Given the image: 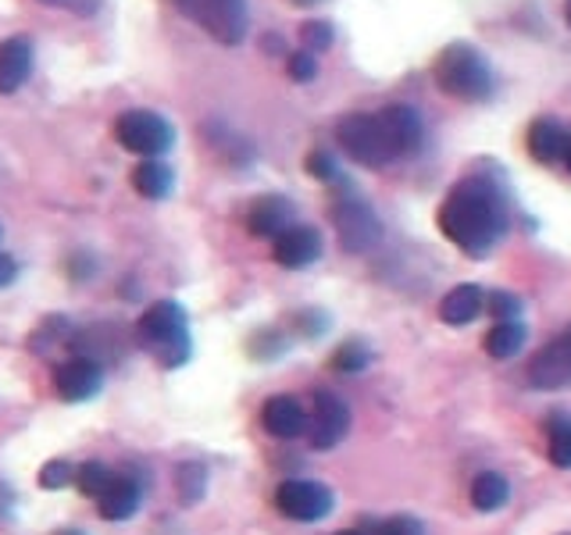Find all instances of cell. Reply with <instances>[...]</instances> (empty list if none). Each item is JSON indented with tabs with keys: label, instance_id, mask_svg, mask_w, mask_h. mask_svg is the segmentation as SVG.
<instances>
[{
	"label": "cell",
	"instance_id": "20",
	"mask_svg": "<svg viewBox=\"0 0 571 535\" xmlns=\"http://www.w3.org/2000/svg\"><path fill=\"white\" fill-rule=\"evenodd\" d=\"M171 182H176V176H171V168L165 161H157V157H143V161L133 168V190L147 200L168 197Z\"/></svg>",
	"mask_w": 571,
	"mask_h": 535
},
{
	"label": "cell",
	"instance_id": "6",
	"mask_svg": "<svg viewBox=\"0 0 571 535\" xmlns=\"http://www.w3.org/2000/svg\"><path fill=\"white\" fill-rule=\"evenodd\" d=\"M328 219H333L336 239H339V247L347 254H365V250H371L382 239L379 214L371 211L361 197H350V193L336 197L333 208H328Z\"/></svg>",
	"mask_w": 571,
	"mask_h": 535
},
{
	"label": "cell",
	"instance_id": "23",
	"mask_svg": "<svg viewBox=\"0 0 571 535\" xmlns=\"http://www.w3.org/2000/svg\"><path fill=\"white\" fill-rule=\"evenodd\" d=\"M208 489V468L200 460H186L176 471V493L182 503H197Z\"/></svg>",
	"mask_w": 571,
	"mask_h": 535
},
{
	"label": "cell",
	"instance_id": "35",
	"mask_svg": "<svg viewBox=\"0 0 571 535\" xmlns=\"http://www.w3.org/2000/svg\"><path fill=\"white\" fill-rule=\"evenodd\" d=\"M561 161H564V168L571 171V133H568V143H564V154H561Z\"/></svg>",
	"mask_w": 571,
	"mask_h": 535
},
{
	"label": "cell",
	"instance_id": "15",
	"mask_svg": "<svg viewBox=\"0 0 571 535\" xmlns=\"http://www.w3.org/2000/svg\"><path fill=\"white\" fill-rule=\"evenodd\" d=\"M286 225H293V208L282 197H257L247 211V233L257 239H276Z\"/></svg>",
	"mask_w": 571,
	"mask_h": 535
},
{
	"label": "cell",
	"instance_id": "39",
	"mask_svg": "<svg viewBox=\"0 0 571 535\" xmlns=\"http://www.w3.org/2000/svg\"><path fill=\"white\" fill-rule=\"evenodd\" d=\"M339 535H368V532H361V528H357V532H339Z\"/></svg>",
	"mask_w": 571,
	"mask_h": 535
},
{
	"label": "cell",
	"instance_id": "40",
	"mask_svg": "<svg viewBox=\"0 0 571 535\" xmlns=\"http://www.w3.org/2000/svg\"><path fill=\"white\" fill-rule=\"evenodd\" d=\"M564 336H568V343H571V328H568V332H564Z\"/></svg>",
	"mask_w": 571,
	"mask_h": 535
},
{
	"label": "cell",
	"instance_id": "36",
	"mask_svg": "<svg viewBox=\"0 0 571 535\" xmlns=\"http://www.w3.org/2000/svg\"><path fill=\"white\" fill-rule=\"evenodd\" d=\"M290 4H296V8H311V4H318V0H290Z\"/></svg>",
	"mask_w": 571,
	"mask_h": 535
},
{
	"label": "cell",
	"instance_id": "25",
	"mask_svg": "<svg viewBox=\"0 0 571 535\" xmlns=\"http://www.w3.org/2000/svg\"><path fill=\"white\" fill-rule=\"evenodd\" d=\"M114 479V471L108 465H100V460H86V465L76 468V486L82 497H100L108 489V482Z\"/></svg>",
	"mask_w": 571,
	"mask_h": 535
},
{
	"label": "cell",
	"instance_id": "14",
	"mask_svg": "<svg viewBox=\"0 0 571 535\" xmlns=\"http://www.w3.org/2000/svg\"><path fill=\"white\" fill-rule=\"evenodd\" d=\"M139 500H143V486L133 475H114L104 493L97 497V508L100 517H108V522H128L139 511Z\"/></svg>",
	"mask_w": 571,
	"mask_h": 535
},
{
	"label": "cell",
	"instance_id": "16",
	"mask_svg": "<svg viewBox=\"0 0 571 535\" xmlns=\"http://www.w3.org/2000/svg\"><path fill=\"white\" fill-rule=\"evenodd\" d=\"M564 143H568V129L557 122V119H536L533 125H528V136H525V147H528V157L539 165H553L561 161L564 154Z\"/></svg>",
	"mask_w": 571,
	"mask_h": 535
},
{
	"label": "cell",
	"instance_id": "34",
	"mask_svg": "<svg viewBox=\"0 0 571 535\" xmlns=\"http://www.w3.org/2000/svg\"><path fill=\"white\" fill-rule=\"evenodd\" d=\"M14 275H19V268H14V261H11L8 254H0V289H4V286L14 279Z\"/></svg>",
	"mask_w": 571,
	"mask_h": 535
},
{
	"label": "cell",
	"instance_id": "5",
	"mask_svg": "<svg viewBox=\"0 0 571 535\" xmlns=\"http://www.w3.org/2000/svg\"><path fill=\"white\" fill-rule=\"evenodd\" d=\"M171 4L193 25L204 29L214 43H222V47H236V43L247 40L250 29L247 0H171Z\"/></svg>",
	"mask_w": 571,
	"mask_h": 535
},
{
	"label": "cell",
	"instance_id": "4",
	"mask_svg": "<svg viewBox=\"0 0 571 535\" xmlns=\"http://www.w3.org/2000/svg\"><path fill=\"white\" fill-rule=\"evenodd\" d=\"M336 143L350 161L365 168H385L396 157H404L396 147V140L385 125L382 111H354L336 125Z\"/></svg>",
	"mask_w": 571,
	"mask_h": 535
},
{
	"label": "cell",
	"instance_id": "12",
	"mask_svg": "<svg viewBox=\"0 0 571 535\" xmlns=\"http://www.w3.org/2000/svg\"><path fill=\"white\" fill-rule=\"evenodd\" d=\"M528 382L536 389H561L571 386V343L568 336H557L533 357L528 365Z\"/></svg>",
	"mask_w": 571,
	"mask_h": 535
},
{
	"label": "cell",
	"instance_id": "7",
	"mask_svg": "<svg viewBox=\"0 0 571 535\" xmlns=\"http://www.w3.org/2000/svg\"><path fill=\"white\" fill-rule=\"evenodd\" d=\"M114 140L122 143L125 151H133L139 157H161L171 151L176 143V133L171 125L154 111H125L114 122Z\"/></svg>",
	"mask_w": 571,
	"mask_h": 535
},
{
	"label": "cell",
	"instance_id": "37",
	"mask_svg": "<svg viewBox=\"0 0 571 535\" xmlns=\"http://www.w3.org/2000/svg\"><path fill=\"white\" fill-rule=\"evenodd\" d=\"M564 19H568V25H571V0H564Z\"/></svg>",
	"mask_w": 571,
	"mask_h": 535
},
{
	"label": "cell",
	"instance_id": "30",
	"mask_svg": "<svg viewBox=\"0 0 571 535\" xmlns=\"http://www.w3.org/2000/svg\"><path fill=\"white\" fill-rule=\"evenodd\" d=\"M286 71H290L293 82H311L314 76H318V62H314L311 51H296L286 57Z\"/></svg>",
	"mask_w": 571,
	"mask_h": 535
},
{
	"label": "cell",
	"instance_id": "18",
	"mask_svg": "<svg viewBox=\"0 0 571 535\" xmlns=\"http://www.w3.org/2000/svg\"><path fill=\"white\" fill-rule=\"evenodd\" d=\"M485 308V297H482V286L475 282H461V286H454L447 297L439 300V317L447 325H471L475 317L482 314Z\"/></svg>",
	"mask_w": 571,
	"mask_h": 535
},
{
	"label": "cell",
	"instance_id": "13",
	"mask_svg": "<svg viewBox=\"0 0 571 535\" xmlns=\"http://www.w3.org/2000/svg\"><path fill=\"white\" fill-rule=\"evenodd\" d=\"M261 422L268 428V436H276V439H296V436H304L307 432V411H304V403H300L296 397H271L265 403V411H261Z\"/></svg>",
	"mask_w": 571,
	"mask_h": 535
},
{
	"label": "cell",
	"instance_id": "21",
	"mask_svg": "<svg viewBox=\"0 0 571 535\" xmlns=\"http://www.w3.org/2000/svg\"><path fill=\"white\" fill-rule=\"evenodd\" d=\"M525 339H528L525 325L518 317H507V322H496L490 332H485V354L496 360H511L525 346Z\"/></svg>",
	"mask_w": 571,
	"mask_h": 535
},
{
	"label": "cell",
	"instance_id": "32",
	"mask_svg": "<svg viewBox=\"0 0 571 535\" xmlns=\"http://www.w3.org/2000/svg\"><path fill=\"white\" fill-rule=\"evenodd\" d=\"M376 535H425V528L414 522V517L396 514V517H390V522H382Z\"/></svg>",
	"mask_w": 571,
	"mask_h": 535
},
{
	"label": "cell",
	"instance_id": "27",
	"mask_svg": "<svg viewBox=\"0 0 571 535\" xmlns=\"http://www.w3.org/2000/svg\"><path fill=\"white\" fill-rule=\"evenodd\" d=\"M76 482V465H71V460H65V457H54V460H47V465L40 468V486L43 489H65V486H71Z\"/></svg>",
	"mask_w": 571,
	"mask_h": 535
},
{
	"label": "cell",
	"instance_id": "28",
	"mask_svg": "<svg viewBox=\"0 0 571 535\" xmlns=\"http://www.w3.org/2000/svg\"><path fill=\"white\" fill-rule=\"evenodd\" d=\"M300 40H304V51L318 54L333 47V25L328 22H304L300 25Z\"/></svg>",
	"mask_w": 571,
	"mask_h": 535
},
{
	"label": "cell",
	"instance_id": "10",
	"mask_svg": "<svg viewBox=\"0 0 571 535\" xmlns=\"http://www.w3.org/2000/svg\"><path fill=\"white\" fill-rule=\"evenodd\" d=\"M271 257H276V265L290 271L311 268L322 257V233L311 225H286L282 233L271 239Z\"/></svg>",
	"mask_w": 571,
	"mask_h": 535
},
{
	"label": "cell",
	"instance_id": "24",
	"mask_svg": "<svg viewBox=\"0 0 571 535\" xmlns=\"http://www.w3.org/2000/svg\"><path fill=\"white\" fill-rule=\"evenodd\" d=\"M547 436H550V460L553 465L571 468V417L553 414L547 422Z\"/></svg>",
	"mask_w": 571,
	"mask_h": 535
},
{
	"label": "cell",
	"instance_id": "11",
	"mask_svg": "<svg viewBox=\"0 0 571 535\" xmlns=\"http://www.w3.org/2000/svg\"><path fill=\"white\" fill-rule=\"evenodd\" d=\"M100 386H104V365H97L90 357H71L65 365H57L54 371V389L57 397L68 400V403H82L100 393Z\"/></svg>",
	"mask_w": 571,
	"mask_h": 535
},
{
	"label": "cell",
	"instance_id": "8",
	"mask_svg": "<svg viewBox=\"0 0 571 535\" xmlns=\"http://www.w3.org/2000/svg\"><path fill=\"white\" fill-rule=\"evenodd\" d=\"M350 432V408L336 393H314V408L307 417V439L314 450H333Z\"/></svg>",
	"mask_w": 571,
	"mask_h": 535
},
{
	"label": "cell",
	"instance_id": "1",
	"mask_svg": "<svg viewBox=\"0 0 571 535\" xmlns=\"http://www.w3.org/2000/svg\"><path fill=\"white\" fill-rule=\"evenodd\" d=\"M439 233L447 236L457 250L471 257H482L493 250V243L504 236L507 229V211L500 190L482 176H468L443 197L439 204Z\"/></svg>",
	"mask_w": 571,
	"mask_h": 535
},
{
	"label": "cell",
	"instance_id": "22",
	"mask_svg": "<svg viewBox=\"0 0 571 535\" xmlns=\"http://www.w3.org/2000/svg\"><path fill=\"white\" fill-rule=\"evenodd\" d=\"M511 497V486L504 475L496 471H482L475 482H471V508L490 514V511H500Z\"/></svg>",
	"mask_w": 571,
	"mask_h": 535
},
{
	"label": "cell",
	"instance_id": "33",
	"mask_svg": "<svg viewBox=\"0 0 571 535\" xmlns=\"http://www.w3.org/2000/svg\"><path fill=\"white\" fill-rule=\"evenodd\" d=\"M40 4H47V8H68V11H76V14H93L97 11V0H40Z\"/></svg>",
	"mask_w": 571,
	"mask_h": 535
},
{
	"label": "cell",
	"instance_id": "9",
	"mask_svg": "<svg viewBox=\"0 0 571 535\" xmlns=\"http://www.w3.org/2000/svg\"><path fill=\"white\" fill-rule=\"evenodd\" d=\"M276 508L286 517H293V522H322V517L333 511V493H328V486H322V482L290 479L279 486Z\"/></svg>",
	"mask_w": 571,
	"mask_h": 535
},
{
	"label": "cell",
	"instance_id": "26",
	"mask_svg": "<svg viewBox=\"0 0 571 535\" xmlns=\"http://www.w3.org/2000/svg\"><path fill=\"white\" fill-rule=\"evenodd\" d=\"M368 360H371L368 346L357 343V339H347V343H343L339 350L333 354V360H328V365H333V371H339V375H357V371L368 368Z\"/></svg>",
	"mask_w": 571,
	"mask_h": 535
},
{
	"label": "cell",
	"instance_id": "3",
	"mask_svg": "<svg viewBox=\"0 0 571 535\" xmlns=\"http://www.w3.org/2000/svg\"><path fill=\"white\" fill-rule=\"evenodd\" d=\"M136 336L147 350L157 357L161 368H179L190 360V325H186V311L176 300H157L139 314Z\"/></svg>",
	"mask_w": 571,
	"mask_h": 535
},
{
	"label": "cell",
	"instance_id": "2",
	"mask_svg": "<svg viewBox=\"0 0 571 535\" xmlns=\"http://www.w3.org/2000/svg\"><path fill=\"white\" fill-rule=\"evenodd\" d=\"M433 79L443 93L461 100V104H482L496 90L493 68L485 62V54L468 47V43H450V47L439 51L433 65Z\"/></svg>",
	"mask_w": 571,
	"mask_h": 535
},
{
	"label": "cell",
	"instance_id": "31",
	"mask_svg": "<svg viewBox=\"0 0 571 535\" xmlns=\"http://www.w3.org/2000/svg\"><path fill=\"white\" fill-rule=\"evenodd\" d=\"M485 308H490V314H496V322H507V317L522 314V300L514 293H493L490 300H485Z\"/></svg>",
	"mask_w": 571,
	"mask_h": 535
},
{
	"label": "cell",
	"instance_id": "29",
	"mask_svg": "<svg viewBox=\"0 0 571 535\" xmlns=\"http://www.w3.org/2000/svg\"><path fill=\"white\" fill-rule=\"evenodd\" d=\"M304 168H307L318 182H339V168H336L333 154H328V151H311L307 161H304Z\"/></svg>",
	"mask_w": 571,
	"mask_h": 535
},
{
	"label": "cell",
	"instance_id": "38",
	"mask_svg": "<svg viewBox=\"0 0 571 535\" xmlns=\"http://www.w3.org/2000/svg\"><path fill=\"white\" fill-rule=\"evenodd\" d=\"M57 535H86V532H79V528H65V532H57Z\"/></svg>",
	"mask_w": 571,
	"mask_h": 535
},
{
	"label": "cell",
	"instance_id": "17",
	"mask_svg": "<svg viewBox=\"0 0 571 535\" xmlns=\"http://www.w3.org/2000/svg\"><path fill=\"white\" fill-rule=\"evenodd\" d=\"M33 71V47L22 36H11L0 43V97L14 93Z\"/></svg>",
	"mask_w": 571,
	"mask_h": 535
},
{
	"label": "cell",
	"instance_id": "19",
	"mask_svg": "<svg viewBox=\"0 0 571 535\" xmlns=\"http://www.w3.org/2000/svg\"><path fill=\"white\" fill-rule=\"evenodd\" d=\"M382 119L390 125V133L396 140L400 154H414L422 147V136H425V125H422V114L407 108V104H390L382 108Z\"/></svg>",
	"mask_w": 571,
	"mask_h": 535
}]
</instances>
